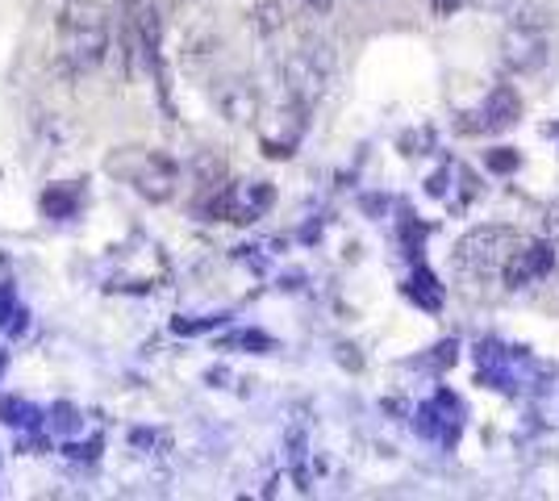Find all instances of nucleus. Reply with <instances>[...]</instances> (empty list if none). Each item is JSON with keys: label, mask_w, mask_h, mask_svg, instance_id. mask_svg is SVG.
Listing matches in <instances>:
<instances>
[{"label": "nucleus", "mask_w": 559, "mask_h": 501, "mask_svg": "<svg viewBox=\"0 0 559 501\" xmlns=\"http://www.w3.org/2000/svg\"><path fill=\"white\" fill-rule=\"evenodd\" d=\"M113 34H109V13L97 0H72L59 13V59L72 72H97L109 59Z\"/></svg>", "instance_id": "obj_1"}, {"label": "nucleus", "mask_w": 559, "mask_h": 501, "mask_svg": "<svg viewBox=\"0 0 559 501\" xmlns=\"http://www.w3.org/2000/svg\"><path fill=\"white\" fill-rule=\"evenodd\" d=\"M284 76H289V92H293L301 105H314L321 97V88H326V72H321V63L314 59V51L293 54L289 67H284Z\"/></svg>", "instance_id": "obj_7"}, {"label": "nucleus", "mask_w": 559, "mask_h": 501, "mask_svg": "<svg viewBox=\"0 0 559 501\" xmlns=\"http://www.w3.org/2000/svg\"><path fill=\"white\" fill-rule=\"evenodd\" d=\"M455 4H459V0H434V13H439V17H452Z\"/></svg>", "instance_id": "obj_10"}, {"label": "nucleus", "mask_w": 559, "mask_h": 501, "mask_svg": "<svg viewBox=\"0 0 559 501\" xmlns=\"http://www.w3.org/2000/svg\"><path fill=\"white\" fill-rule=\"evenodd\" d=\"M305 4H309L314 13H330V4H334V0H305Z\"/></svg>", "instance_id": "obj_11"}, {"label": "nucleus", "mask_w": 559, "mask_h": 501, "mask_svg": "<svg viewBox=\"0 0 559 501\" xmlns=\"http://www.w3.org/2000/svg\"><path fill=\"white\" fill-rule=\"evenodd\" d=\"M477 117H480V130H488V134L509 130V126H518V117H522V97H518L509 84H497V88L484 97Z\"/></svg>", "instance_id": "obj_5"}, {"label": "nucleus", "mask_w": 559, "mask_h": 501, "mask_svg": "<svg viewBox=\"0 0 559 501\" xmlns=\"http://www.w3.org/2000/svg\"><path fill=\"white\" fill-rule=\"evenodd\" d=\"M501 59L509 72H534L547 63V34L538 22H513L501 42Z\"/></svg>", "instance_id": "obj_4"}, {"label": "nucleus", "mask_w": 559, "mask_h": 501, "mask_svg": "<svg viewBox=\"0 0 559 501\" xmlns=\"http://www.w3.org/2000/svg\"><path fill=\"white\" fill-rule=\"evenodd\" d=\"M556 264V251L547 247V242H531L526 251H513L506 260V280L509 289H522V285H531L538 276H547Z\"/></svg>", "instance_id": "obj_6"}, {"label": "nucleus", "mask_w": 559, "mask_h": 501, "mask_svg": "<svg viewBox=\"0 0 559 501\" xmlns=\"http://www.w3.org/2000/svg\"><path fill=\"white\" fill-rule=\"evenodd\" d=\"M105 172L117 176L122 185L142 192L147 201H167L176 192V163L160 151H138V147H122L105 159Z\"/></svg>", "instance_id": "obj_2"}, {"label": "nucleus", "mask_w": 559, "mask_h": 501, "mask_svg": "<svg viewBox=\"0 0 559 501\" xmlns=\"http://www.w3.org/2000/svg\"><path fill=\"white\" fill-rule=\"evenodd\" d=\"M280 26H284V4L280 0H255V29L276 34Z\"/></svg>", "instance_id": "obj_8"}, {"label": "nucleus", "mask_w": 559, "mask_h": 501, "mask_svg": "<svg viewBox=\"0 0 559 501\" xmlns=\"http://www.w3.org/2000/svg\"><path fill=\"white\" fill-rule=\"evenodd\" d=\"M518 251V235L506 230V226H480L472 235L459 238L455 247V264L472 276H488L497 267H506V260Z\"/></svg>", "instance_id": "obj_3"}, {"label": "nucleus", "mask_w": 559, "mask_h": 501, "mask_svg": "<svg viewBox=\"0 0 559 501\" xmlns=\"http://www.w3.org/2000/svg\"><path fill=\"white\" fill-rule=\"evenodd\" d=\"M484 163H488V172L509 176V172L522 163V155H518V151H509V147H493V151H484Z\"/></svg>", "instance_id": "obj_9"}]
</instances>
